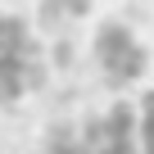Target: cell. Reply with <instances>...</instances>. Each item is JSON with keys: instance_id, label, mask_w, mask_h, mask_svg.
<instances>
[{"instance_id": "cell-1", "label": "cell", "mask_w": 154, "mask_h": 154, "mask_svg": "<svg viewBox=\"0 0 154 154\" xmlns=\"http://www.w3.org/2000/svg\"><path fill=\"white\" fill-rule=\"evenodd\" d=\"M95 54H100V68H104V77H109L113 86H136L140 77H145V63H149L145 45H140V41L131 36V27H122V23L100 27Z\"/></svg>"}, {"instance_id": "cell-2", "label": "cell", "mask_w": 154, "mask_h": 154, "mask_svg": "<svg viewBox=\"0 0 154 154\" xmlns=\"http://www.w3.org/2000/svg\"><path fill=\"white\" fill-rule=\"evenodd\" d=\"M41 82V45L36 36L23 27V18H9V54H5V95L9 104L23 100V91H32Z\"/></svg>"}]
</instances>
